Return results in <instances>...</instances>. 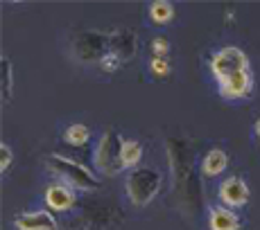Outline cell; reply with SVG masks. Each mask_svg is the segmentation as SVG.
I'll return each instance as SVG.
<instances>
[{
    "instance_id": "cell-1",
    "label": "cell",
    "mask_w": 260,
    "mask_h": 230,
    "mask_svg": "<svg viewBox=\"0 0 260 230\" xmlns=\"http://www.w3.org/2000/svg\"><path fill=\"white\" fill-rule=\"evenodd\" d=\"M161 183H163V176L158 169L136 167L124 178V189H127V197L134 206L145 208L154 201V197H156L158 189H161Z\"/></svg>"
},
{
    "instance_id": "cell-2",
    "label": "cell",
    "mask_w": 260,
    "mask_h": 230,
    "mask_svg": "<svg viewBox=\"0 0 260 230\" xmlns=\"http://www.w3.org/2000/svg\"><path fill=\"white\" fill-rule=\"evenodd\" d=\"M48 167L57 174L59 178H63V183L73 185L77 189H98V178L86 165H79L73 158L63 156V154H52L48 158Z\"/></svg>"
},
{
    "instance_id": "cell-3",
    "label": "cell",
    "mask_w": 260,
    "mask_h": 230,
    "mask_svg": "<svg viewBox=\"0 0 260 230\" xmlns=\"http://www.w3.org/2000/svg\"><path fill=\"white\" fill-rule=\"evenodd\" d=\"M122 140L116 131H104L100 136L98 144L93 149V165L100 174L104 176H113L122 169V163H120V147H122Z\"/></svg>"
},
{
    "instance_id": "cell-4",
    "label": "cell",
    "mask_w": 260,
    "mask_h": 230,
    "mask_svg": "<svg viewBox=\"0 0 260 230\" xmlns=\"http://www.w3.org/2000/svg\"><path fill=\"white\" fill-rule=\"evenodd\" d=\"M244 68H251V61H249L247 52L238 46H224L215 50L211 57V74L215 84L224 82V79H229L231 74H236Z\"/></svg>"
},
{
    "instance_id": "cell-5",
    "label": "cell",
    "mask_w": 260,
    "mask_h": 230,
    "mask_svg": "<svg viewBox=\"0 0 260 230\" xmlns=\"http://www.w3.org/2000/svg\"><path fill=\"white\" fill-rule=\"evenodd\" d=\"M217 197L219 201H222V206L226 208H242L249 203V197H251V192H249V185L244 178L240 176H229L224 178L222 183H219V189H217Z\"/></svg>"
},
{
    "instance_id": "cell-6",
    "label": "cell",
    "mask_w": 260,
    "mask_h": 230,
    "mask_svg": "<svg viewBox=\"0 0 260 230\" xmlns=\"http://www.w3.org/2000/svg\"><path fill=\"white\" fill-rule=\"evenodd\" d=\"M16 230H59V223L52 212L48 210H34V212H23L14 219Z\"/></svg>"
},
{
    "instance_id": "cell-7",
    "label": "cell",
    "mask_w": 260,
    "mask_h": 230,
    "mask_svg": "<svg viewBox=\"0 0 260 230\" xmlns=\"http://www.w3.org/2000/svg\"><path fill=\"white\" fill-rule=\"evenodd\" d=\"M46 206L50 210H59V212H63V210H71L75 206V194H73V187L71 185H50L46 189Z\"/></svg>"
},
{
    "instance_id": "cell-8",
    "label": "cell",
    "mask_w": 260,
    "mask_h": 230,
    "mask_svg": "<svg viewBox=\"0 0 260 230\" xmlns=\"http://www.w3.org/2000/svg\"><path fill=\"white\" fill-rule=\"evenodd\" d=\"M208 228L211 230H240V217L233 208L217 206L208 212Z\"/></svg>"
},
{
    "instance_id": "cell-9",
    "label": "cell",
    "mask_w": 260,
    "mask_h": 230,
    "mask_svg": "<svg viewBox=\"0 0 260 230\" xmlns=\"http://www.w3.org/2000/svg\"><path fill=\"white\" fill-rule=\"evenodd\" d=\"M226 167H229V154L224 149H211L199 163V169H202V174L206 178L219 176L222 172H226Z\"/></svg>"
},
{
    "instance_id": "cell-10",
    "label": "cell",
    "mask_w": 260,
    "mask_h": 230,
    "mask_svg": "<svg viewBox=\"0 0 260 230\" xmlns=\"http://www.w3.org/2000/svg\"><path fill=\"white\" fill-rule=\"evenodd\" d=\"M143 158V144L134 138H124L122 147H120V163L122 169H136Z\"/></svg>"
},
{
    "instance_id": "cell-11",
    "label": "cell",
    "mask_w": 260,
    "mask_h": 230,
    "mask_svg": "<svg viewBox=\"0 0 260 230\" xmlns=\"http://www.w3.org/2000/svg\"><path fill=\"white\" fill-rule=\"evenodd\" d=\"M147 16L154 25H168L174 18V5L168 0H154L147 7Z\"/></svg>"
},
{
    "instance_id": "cell-12",
    "label": "cell",
    "mask_w": 260,
    "mask_h": 230,
    "mask_svg": "<svg viewBox=\"0 0 260 230\" xmlns=\"http://www.w3.org/2000/svg\"><path fill=\"white\" fill-rule=\"evenodd\" d=\"M63 140H66L71 147H84V144L91 140V129L86 127V124H68L66 131H63Z\"/></svg>"
},
{
    "instance_id": "cell-13",
    "label": "cell",
    "mask_w": 260,
    "mask_h": 230,
    "mask_svg": "<svg viewBox=\"0 0 260 230\" xmlns=\"http://www.w3.org/2000/svg\"><path fill=\"white\" fill-rule=\"evenodd\" d=\"M170 70H172V63H170L168 57H152L149 59V72L154 77H168Z\"/></svg>"
},
{
    "instance_id": "cell-14",
    "label": "cell",
    "mask_w": 260,
    "mask_h": 230,
    "mask_svg": "<svg viewBox=\"0 0 260 230\" xmlns=\"http://www.w3.org/2000/svg\"><path fill=\"white\" fill-rule=\"evenodd\" d=\"M12 95V61L3 57V102H7Z\"/></svg>"
},
{
    "instance_id": "cell-15",
    "label": "cell",
    "mask_w": 260,
    "mask_h": 230,
    "mask_svg": "<svg viewBox=\"0 0 260 230\" xmlns=\"http://www.w3.org/2000/svg\"><path fill=\"white\" fill-rule=\"evenodd\" d=\"M122 61H124L122 57H118L116 52H111V50H109V52L100 59V68H102L104 72H116V70L122 66Z\"/></svg>"
},
{
    "instance_id": "cell-16",
    "label": "cell",
    "mask_w": 260,
    "mask_h": 230,
    "mask_svg": "<svg viewBox=\"0 0 260 230\" xmlns=\"http://www.w3.org/2000/svg\"><path fill=\"white\" fill-rule=\"evenodd\" d=\"M149 52H152V57H168L170 54V41L166 36H154L152 43H149Z\"/></svg>"
},
{
    "instance_id": "cell-17",
    "label": "cell",
    "mask_w": 260,
    "mask_h": 230,
    "mask_svg": "<svg viewBox=\"0 0 260 230\" xmlns=\"http://www.w3.org/2000/svg\"><path fill=\"white\" fill-rule=\"evenodd\" d=\"M12 163H14V154H12V149H9V144L7 142H3L0 144V172H7L9 167H12Z\"/></svg>"
},
{
    "instance_id": "cell-18",
    "label": "cell",
    "mask_w": 260,
    "mask_h": 230,
    "mask_svg": "<svg viewBox=\"0 0 260 230\" xmlns=\"http://www.w3.org/2000/svg\"><path fill=\"white\" fill-rule=\"evenodd\" d=\"M253 133H256V138H258V142H260V118L256 120V124H253Z\"/></svg>"
}]
</instances>
